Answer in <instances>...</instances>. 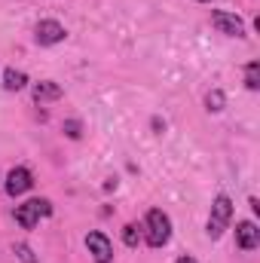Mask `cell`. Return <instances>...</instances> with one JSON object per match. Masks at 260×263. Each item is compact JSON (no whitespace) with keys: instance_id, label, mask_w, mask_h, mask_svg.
I'll return each mask as SVG.
<instances>
[{"instance_id":"5","label":"cell","mask_w":260,"mask_h":263,"mask_svg":"<svg viewBox=\"0 0 260 263\" xmlns=\"http://www.w3.org/2000/svg\"><path fill=\"white\" fill-rule=\"evenodd\" d=\"M34 37H37L40 46H55V43H62V40L67 37V31H65L62 22H55V18H43V22L37 25Z\"/></svg>"},{"instance_id":"2","label":"cell","mask_w":260,"mask_h":263,"mask_svg":"<svg viewBox=\"0 0 260 263\" xmlns=\"http://www.w3.org/2000/svg\"><path fill=\"white\" fill-rule=\"evenodd\" d=\"M230 220H233V202H230V196H220L211 202V214H208V236L211 239H220L224 233H227V227H230Z\"/></svg>"},{"instance_id":"15","label":"cell","mask_w":260,"mask_h":263,"mask_svg":"<svg viewBox=\"0 0 260 263\" xmlns=\"http://www.w3.org/2000/svg\"><path fill=\"white\" fill-rule=\"evenodd\" d=\"M65 135L77 141V138L83 135V126H80V120H67V123H65Z\"/></svg>"},{"instance_id":"4","label":"cell","mask_w":260,"mask_h":263,"mask_svg":"<svg viewBox=\"0 0 260 263\" xmlns=\"http://www.w3.org/2000/svg\"><path fill=\"white\" fill-rule=\"evenodd\" d=\"M211 25H214L220 34H227V37H245V22H242L239 15H233V12L214 9V12H211Z\"/></svg>"},{"instance_id":"17","label":"cell","mask_w":260,"mask_h":263,"mask_svg":"<svg viewBox=\"0 0 260 263\" xmlns=\"http://www.w3.org/2000/svg\"><path fill=\"white\" fill-rule=\"evenodd\" d=\"M199 3H208V0H199Z\"/></svg>"},{"instance_id":"9","label":"cell","mask_w":260,"mask_h":263,"mask_svg":"<svg viewBox=\"0 0 260 263\" xmlns=\"http://www.w3.org/2000/svg\"><path fill=\"white\" fill-rule=\"evenodd\" d=\"M31 95H34V101H37V104H46V101H59L65 92H62V86H59V83L43 80V83H37V86L31 89Z\"/></svg>"},{"instance_id":"13","label":"cell","mask_w":260,"mask_h":263,"mask_svg":"<svg viewBox=\"0 0 260 263\" xmlns=\"http://www.w3.org/2000/svg\"><path fill=\"white\" fill-rule=\"evenodd\" d=\"M12 251L18 254V260H22V263H37V257H34V251H31V248H28L25 242H18V245H15Z\"/></svg>"},{"instance_id":"8","label":"cell","mask_w":260,"mask_h":263,"mask_svg":"<svg viewBox=\"0 0 260 263\" xmlns=\"http://www.w3.org/2000/svg\"><path fill=\"white\" fill-rule=\"evenodd\" d=\"M236 245L242 248V251H254L260 245V230L254 220H242L239 227H236Z\"/></svg>"},{"instance_id":"14","label":"cell","mask_w":260,"mask_h":263,"mask_svg":"<svg viewBox=\"0 0 260 263\" xmlns=\"http://www.w3.org/2000/svg\"><path fill=\"white\" fill-rule=\"evenodd\" d=\"M138 239H141V233H138V227H135V223H129V227L123 230V242H126L129 248H135V245H138Z\"/></svg>"},{"instance_id":"12","label":"cell","mask_w":260,"mask_h":263,"mask_svg":"<svg viewBox=\"0 0 260 263\" xmlns=\"http://www.w3.org/2000/svg\"><path fill=\"white\" fill-rule=\"evenodd\" d=\"M245 86H248L251 92L260 89V62H251V65L245 67Z\"/></svg>"},{"instance_id":"3","label":"cell","mask_w":260,"mask_h":263,"mask_svg":"<svg viewBox=\"0 0 260 263\" xmlns=\"http://www.w3.org/2000/svg\"><path fill=\"white\" fill-rule=\"evenodd\" d=\"M52 214V205L49 199H28L25 205H15V223L22 230H34L40 217H49Z\"/></svg>"},{"instance_id":"7","label":"cell","mask_w":260,"mask_h":263,"mask_svg":"<svg viewBox=\"0 0 260 263\" xmlns=\"http://www.w3.org/2000/svg\"><path fill=\"white\" fill-rule=\"evenodd\" d=\"M31 187H34V178H31V172H28L25 165L12 168V172L6 175V193H9V196H22V193H28Z\"/></svg>"},{"instance_id":"16","label":"cell","mask_w":260,"mask_h":263,"mask_svg":"<svg viewBox=\"0 0 260 263\" xmlns=\"http://www.w3.org/2000/svg\"><path fill=\"white\" fill-rule=\"evenodd\" d=\"M178 263H196L193 257H178Z\"/></svg>"},{"instance_id":"10","label":"cell","mask_w":260,"mask_h":263,"mask_svg":"<svg viewBox=\"0 0 260 263\" xmlns=\"http://www.w3.org/2000/svg\"><path fill=\"white\" fill-rule=\"evenodd\" d=\"M3 86H6L9 92H18V89H25V86H28V73H25V70L9 67V70H3Z\"/></svg>"},{"instance_id":"1","label":"cell","mask_w":260,"mask_h":263,"mask_svg":"<svg viewBox=\"0 0 260 263\" xmlns=\"http://www.w3.org/2000/svg\"><path fill=\"white\" fill-rule=\"evenodd\" d=\"M144 236H147V245H150V248H162V245L172 239V220H169V214H165V211H159V208L147 211Z\"/></svg>"},{"instance_id":"6","label":"cell","mask_w":260,"mask_h":263,"mask_svg":"<svg viewBox=\"0 0 260 263\" xmlns=\"http://www.w3.org/2000/svg\"><path fill=\"white\" fill-rule=\"evenodd\" d=\"M86 248H89V254H92L95 263H110L114 260V245H110V239H107L104 233H89V236H86Z\"/></svg>"},{"instance_id":"11","label":"cell","mask_w":260,"mask_h":263,"mask_svg":"<svg viewBox=\"0 0 260 263\" xmlns=\"http://www.w3.org/2000/svg\"><path fill=\"white\" fill-rule=\"evenodd\" d=\"M205 107H208L211 114H217V110H224V107H227V95H224L220 89H211V92L205 95Z\"/></svg>"}]
</instances>
